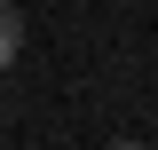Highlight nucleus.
Instances as JSON below:
<instances>
[{
    "label": "nucleus",
    "mask_w": 158,
    "mask_h": 150,
    "mask_svg": "<svg viewBox=\"0 0 158 150\" xmlns=\"http://www.w3.org/2000/svg\"><path fill=\"white\" fill-rule=\"evenodd\" d=\"M16 48H24V24H16V8H8V0H0V71H8V63H16Z\"/></svg>",
    "instance_id": "f257e3e1"
}]
</instances>
